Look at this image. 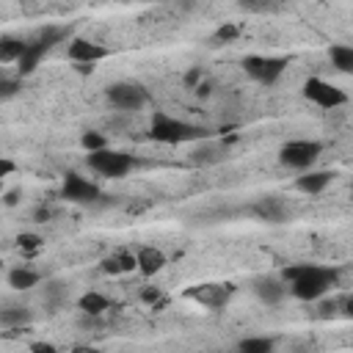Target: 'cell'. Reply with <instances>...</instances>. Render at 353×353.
<instances>
[{"mask_svg": "<svg viewBox=\"0 0 353 353\" xmlns=\"http://www.w3.org/2000/svg\"><path fill=\"white\" fill-rule=\"evenodd\" d=\"M281 279L290 284V292L298 301H320L339 281V270L328 265H290L281 270Z\"/></svg>", "mask_w": 353, "mask_h": 353, "instance_id": "cell-1", "label": "cell"}, {"mask_svg": "<svg viewBox=\"0 0 353 353\" xmlns=\"http://www.w3.org/2000/svg\"><path fill=\"white\" fill-rule=\"evenodd\" d=\"M210 132L204 127H196L190 121H182V119H174L168 113H154L152 116V127H149V138L157 141V143H188V141H199V138H207Z\"/></svg>", "mask_w": 353, "mask_h": 353, "instance_id": "cell-2", "label": "cell"}, {"mask_svg": "<svg viewBox=\"0 0 353 353\" xmlns=\"http://www.w3.org/2000/svg\"><path fill=\"white\" fill-rule=\"evenodd\" d=\"M323 152V143L320 141H309V138H295V141H287L281 149H279V163L292 168V171H312V165L317 163Z\"/></svg>", "mask_w": 353, "mask_h": 353, "instance_id": "cell-3", "label": "cell"}, {"mask_svg": "<svg viewBox=\"0 0 353 353\" xmlns=\"http://www.w3.org/2000/svg\"><path fill=\"white\" fill-rule=\"evenodd\" d=\"M301 94H303V99H309L312 105H317L323 110H334V108H342L347 102V94L323 77H306L301 85Z\"/></svg>", "mask_w": 353, "mask_h": 353, "instance_id": "cell-4", "label": "cell"}, {"mask_svg": "<svg viewBox=\"0 0 353 353\" xmlns=\"http://www.w3.org/2000/svg\"><path fill=\"white\" fill-rule=\"evenodd\" d=\"M240 66H243V72H245L251 80H256V83H262V85H273V83H279V77L284 74L287 58H279V55H245V58L240 61Z\"/></svg>", "mask_w": 353, "mask_h": 353, "instance_id": "cell-5", "label": "cell"}, {"mask_svg": "<svg viewBox=\"0 0 353 353\" xmlns=\"http://www.w3.org/2000/svg\"><path fill=\"white\" fill-rule=\"evenodd\" d=\"M85 163H88L91 171H97L99 176H108V179H119V176L130 174L132 165H135L132 154H127V152H116V149L94 152V154L85 157Z\"/></svg>", "mask_w": 353, "mask_h": 353, "instance_id": "cell-6", "label": "cell"}, {"mask_svg": "<svg viewBox=\"0 0 353 353\" xmlns=\"http://www.w3.org/2000/svg\"><path fill=\"white\" fill-rule=\"evenodd\" d=\"M149 99L146 88L141 83H130V80H121V83H113L108 88V102L119 110H138L143 108Z\"/></svg>", "mask_w": 353, "mask_h": 353, "instance_id": "cell-7", "label": "cell"}, {"mask_svg": "<svg viewBox=\"0 0 353 353\" xmlns=\"http://www.w3.org/2000/svg\"><path fill=\"white\" fill-rule=\"evenodd\" d=\"M234 295V287L232 284H196V287H188L185 290V298L207 306V309H223Z\"/></svg>", "mask_w": 353, "mask_h": 353, "instance_id": "cell-8", "label": "cell"}, {"mask_svg": "<svg viewBox=\"0 0 353 353\" xmlns=\"http://www.w3.org/2000/svg\"><path fill=\"white\" fill-rule=\"evenodd\" d=\"M61 196H63L66 201H74V204H91V201L99 199V188H97L91 179H85V176H80V174H74V171H69V174L63 176Z\"/></svg>", "mask_w": 353, "mask_h": 353, "instance_id": "cell-9", "label": "cell"}, {"mask_svg": "<svg viewBox=\"0 0 353 353\" xmlns=\"http://www.w3.org/2000/svg\"><path fill=\"white\" fill-rule=\"evenodd\" d=\"M251 290L265 306H279L287 295V281L281 276H256L251 281Z\"/></svg>", "mask_w": 353, "mask_h": 353, "instance_id": "cell-10", "label": "cell"}, {"mask_svg": "<svg viewBox=\"0 0 353 353\" xmlns=\"http://www.w3.org/2000/svg\"><path fill=\"white\" fill-rule=\"evenodd\" d=\"M66 55H69L74 63L94 66L97 61H105V58L110 55V50H108V47H102V44H97V41H91V39H72V41H69Z\"/></svg>", "mask_w": 353, "mask_h": 353, "instance_id": "cell-11", "label": "cell"}, {"mask_svg": "<svg viewBox=\"0 0 353 353\" xmlns=\"http://www.w3.org/2000/svg\"><path fill=\"white\" fill-rule=\"evenodd\" d=\"M251 212L259 218V221H268V223H281L284 218H287V204H284V199H279V196H262L254 207H251Z\"/></svg>", "mask_w": 353, "mask_h": 353, "instance_id": "cell-12", "label": "cell"}, {"mask_svg": "<svg viewBox=\"0 0 353 353\" xmlns=\"http://www.w3.org/2000/svg\"><path fill=\"white\" fill-rule=\"evenodd\" d=\"M331 179H334L331 171H303L295 179V190H301L306 196H317V193H323L331 185Z\"/></svg>", "mask_w": 353, "mask_h": 353, "instance_id": "cell-13", "label": "cell"}, {"mask_svg": "<svg viewBox=\"0 0 353 353\" xmlns=\"http://www.w3.org/2000/svg\"><path fill=\"white\" fill-rule=\"evenodd\" d=\"M135 259H138V270L143 276H154V273H160L165 268V254L160 248H154V245H141L135 251Z\"/></svg>", "mask_w": 353, "mask_h": 353, "instance_id": "cell-14", "label": "cell"}, {"mask_svg": "<svg viewBox=\"0 0 353 353\" xmlns=\"http://www.w3.org/2000/svg\"><path fill=\"white\" fill-rule=\"evenodd\" d=\"M102 270L110 273V276L130 273V270H138V259H135V254H130V251H116V254H110V256L102 259Z\"/></svg>", "mask_w": 353, "mask_h": 353, "instance_id": "cell-15", "label": "cell"}, {"mask_svg": "<svg viewBox=\"0 0 353 353\" xmlns=\"http://www.w3.org/2000/svg\"><path fill=\"white\" fill-rule=\"evenodd\" d=\"M47 52H50V50H47V47H44L39 39H30V41H28L25 55H22V58H19V63H17V72H19V74H30V72L39 66V61H41Z\"/></svg>", "mask_w": 353, "mask_h": 353, "instance_id": "cell-16", "label": "cell"}, {"mask_svg": "<svg viewBox=\"0 0 353 353\" xmlns=\"http://www.w3.org/2000/svg\"><path fill=\"white\" fill-rule=\"evenodd\" d=\"M28 41L17 39V36H0V63H19V58L25 55Z\"/></svg>", "mask_w": 353, "mask_h": 353, "instance_id": "cell-17", "label": "cell"}, {"mask_svg": "<svg viewBox=\"0 0 353 353\" xmlns=\"http://www.w3.org/2000/svg\"><path fill=\"white\" fill-rule=\"evenodd\" d=\"M39 281H41V276H39L36 270L25 268V265H19V268H11V270H8V287H14V290H19V292L33 290Z\"/></svg>", "mask_w": 353, "mask_h": 353, "instance_id": "cell-18", "label": "cell"}, {"mask_svg": "<svg viewBox=\"0 0 353 353\" xmlns=\"http://www.w3.org/2000/svg\"><path fill=\"white\" fill-rule=\"evenodd\" d=\"M331 66L342 74H353V44H331L328 50Z\"/></svg>", "mask_w": 353, "mask_h": 353, "instance_id": "cell-19", "label": "cell"}, {"mask_svg": "<svg viewBox=\"0 0 353 353\" xmlns=\"http://www.w3.org/2000/svg\"><path fill=\"white\" fill-rule=\"evenodd\" d=\"M77 306H80V312H83V314H88V317H97V314H102L105 309H110V301H108L102 292H97V290H88V292H83V295H80Z\"/></svg>", "mask_w": 353, "mask_h": 353, "instance_id": "cell-20", "label": "cell"}, {"mask_svg": "<svg viewBox=\"0 0 353 353\" xmlns=\"http://www.w3.org/2000/svg\"><path fill=\"white\" fill-rule=\"evenodd\" d=\"M69 298V287L63 281H47L44 284V306H50V312H58Z\"/></svg>", "mask_w": 353, "mask_h": 353, "instance_id": "cell-21", "label": "cell"}, {"mask_svg": "<svg viewBox=\"0 0 353 353\" xmlns=\"http://www.w3.org/2000/svg\"><path fill=\"white\" fill-rule=\"evenodd\" d=\"M69 33H72V28H69V25H44L33 39H39L47 50H52L55 44H61L63 39H69Z\"/></svg>", "mask_w": 353, "mask_h": 353, "instance_id": "cell-22", "label": "cell"}, {"mask_svg": "<svg viewBox=\"0 0 353 353\" xmlns=\"http://www.w3.org/2000/svg\"><path fill=\"white\" fill-rule=\"evenodd\" d=\"M276 342L270 336H243L237 342V353H273Z\"/></svg>", "mask_w": 353, "mask_h": 353, "instance_id": "cell-23", "label": "cell"}, {"mask_svg": "<svg viewBox=\"0 0 353 353\" xmlns=\"http://www.w3.org/2000/svg\"><path fill=\"white\" fill-rule=\"evenodd\" d=\"M28 320H30V309H25V306H8V309L0 312V325L3 328H19Z\"/></svg>", "mask_w": 353, "mask_h": 353, "instance_id": "cell-24", "label": "cell"}, {"mask_svg": "<svg viewBox=\"0 0 353 353\" xmlns=\"http://www.w3.org/2000/svg\"><path fill=\"white\" fill-rule=\"evenodd\" d=\"M80 146H83L88 154H94V152L108 149V141H105V135H102V132H97V130H85V132L80 135Z\"/></svg>", "mask_w": 353, "mask_h": 353, "instance_id": "cell-25", "label": "cell"}, {"mask_svg": "<svg viewBox=\"0 0 353 353\" xmlns=\"http://www.w3.org/2000/svg\"><path fill=\"white\" fill-rule=\"evenodd\" d=\"M41 245H44V237L36 234V232H22V234L17 237V248H19L22 254H36Z\"/></svg>", "mask_w": 353, "mask_h": 353, "instance_id": "cell-26", "label": "cell"}, {"mask_svg": "<svg viewBox=\"0 0 353 353\" xmlns=\"http://www.w3.org/2000/svg\"><path fill=\"white\" fill-rule=\"evenodd\" d=\"M17 91H19V80H11V77H3V80H0V99H3V102L11 99Z\"/></svg>", "mask_w": 353, "mask_h": 353, "instance_id": "cell-27", "label": "cell"}, {"mask_svg": "<svg viewBox=\"0 0 353 353\" xmlns=\"http://www.w3.org/2000/svg\"><path fill=\"white\" fill-rule=\"evenodd\" d=\"M218 154H221V149H204V146H201V149H196V152H193V157H190V160H193V163H215V160H218Z\"/></svg>", "mask_w": 353, "mask_h": 353, "instance_id": "cell-28", "label": "cell"}, {"mask_svg": "<svg viewBox=\"0 0 353 353\" xmlns=\"http://www.w3.org/2000/svg\"><path fill=\"white\" fill-rule=\"evenodd\" d=\"M240 36V28L237 25H221L218 30H215V39L218 41H232V39H237Z\"/></svg>", "mask_w": 353, "mask_h": 353, "instance_id": "cell-29", "label": "cell"}, {"mask_svg": "<svg viewBox=\"0 0 353 353\" xmlns=\"http://www.w3.org/2000/svg\"><path fill=\"white\" fill-rule=\"evenodd\" d=\"M160 298H163V292H160L157 287H146V290L141 292V301L149 303V306H160Z\"/></svg>", "mask_w": 353, "mask_h": 353, "instance_id": "cell-30", "label": "cell"}, {"mask_svg": "<svg viewBox=\"0 0 353 353\" xmlns=\"http://www.w3.org/2000/svg\"><path fill=\"white\" fill-rule=\"evenodd\" d=\"M30 353H58V347L52 342H33L30 345Z\"/></svg>", "mask_w": 353, "mask_h": 353, "instance_id": "cell-31", "label": "cell"}, {"mask_svg": "<svg viewBox=\"0 0 353 353\" xmlns=\"http://www.w3.org/2000/svg\"><path fill=\"white\" fill-rule=\"evenodd\" d=\"M14 168H17V165H14L11 157H0V176H8Z\"/></svg>", "mask_w": 353, "mask_h": 353, "instance_id": "cell-32", "label": "cell"}, {"mask_svg": "<svg viewBox=\"0 0 353 353\" xmlns=\"http://www.w3.org/2000/svg\"><path fill=\"white\" fill-rule=\"evenodd\" d=\"M342 314H345V317H350V320H353V292H350V295H345V298H342Z\"/></svg>", "mask_w": 353, "mask_h": 353, "instance_id": "cell-33", "label": "cell"}, {"mask_svg": "<svg viewBox=\"0 0 353 353\" xmlns=\"http://www.w3.org/2000/svg\"><path fill=\"white\" fill-rule=\"evenodd\" d=\"M185 80H188V85H196V83L201 80V69H199V66H193V69L185 74Z\"/></svg>", "mask_w": 353, "mask_h": 353, "instance_id": "cell-34", "label": "cell"}, {"mask_svg": "<svg viewBox=\"0 0 353 353\" xmlns=\"http://www.w3.org/2000/svg\"><path fill=\"white\" fill-rule=\"evenodd\" d=\"M72 353H102V350L94 345H77V347H72Z\"/></svg>", "mask_w": 353, "mask_h": 353, "instance_id": "cell-35", "label": "cell"}, {"mask_svg": "<svg viewBox=\"0 0 353 353\" xmlns=\"http://www.w3.org/2000/svg\"><path fill=\"white\" fill-rule=\"evenodd\" d=\"M33 218H36V221H47V218H50V210H47V207H39V210L33 212Z\"/></svg>", "mask_w": 353, "mask_h": 353, "instance_id": "cell-36", "label": "cell"}, {"mask_svg": "<svg viewBox=\"0 0 353 353\" xmlns=\"http://www.w3.org/2000/svg\"><path fill=\"white\" fill-rule=\"evenodd\" d=\"M17 196H19V190H8V193H6V204H8V207L17 204Z\"/></svg>", "mask_w": 353, "mask_h": 353, "instance_id": "cell-37", "label": "cell"}, {"mask_svg": "<svg viewBox=\"0 0 353 353\" xmlns=\"http://www.w3.org/2000/svg\"><path fill=\"white\" fill-rule=\"evenodd\" d=\"M350 188H353V182H350Z\"/></svg>", "mask_w": 353, "mask_h": 353, "instance_id": "cell-38", "label": "cell"}]
</instances>
